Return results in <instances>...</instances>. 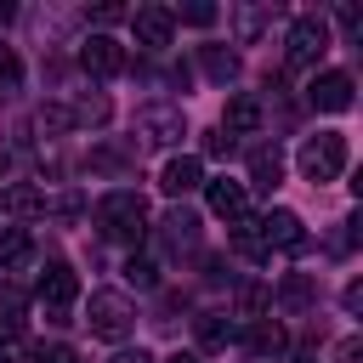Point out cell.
Masks as SVG:
<instances>
[{
  "label": "cell",
  "instance_id": "obj_1",
  "mask_svg": "<svg viewBox=\"0 0 363 363\" xmlns=\"http://www.w3.org/2000/svg\"><path fill=\"white\" fill-rule=\"evenodd\" d=\"M96 233L102 238H142L147 233V199L136 187H113L96 199Z\"/></svg>",
  "mask_w": 363,
  "mask_h": 363
},
{
  "label": "cell",
  "instance_id": "obj_2",
  "mask_svg": "<svg viewBox=\"0 0 363 363\" xmlns=\"http://www.w3.org/2000/svg\"><path fill=\"white\" fill-rule=\"evenodd\" d=\"M295 164H301V176H306L312 187H329V182L346 170V136H340V130H318V136H306L301 153H295Z\"/></svg>",
  "mask_w": 363,
  "mask_h": 363
},
{
  "label": "cell",
  "instance_id": "obj_3",
  "mask_svg": "<svg viewBox=\"0 0 363 363\" xmlns=\"http://www.w3.org/2000/svg\"><path fill=\"white\" fill-rule=\"evenodd\" d=\"M85 323H91V335H102V340H125V335L136 329V306H130V295H119V289H91Z\"/></svg>",
  "mask_w": 363,
  "mask_h": 363
},
{
  "label": "cell",
  "instance_id": "obj_4",
  "mask_svg": "<svg viewBox=\"0 0 363 363\" xmlns=\"http://www.w3.org/2000/svg\"><path fill=\"white\" fill-rule=\"evenodd\" d=\"M34 295H40V306H45V318H51V323H68V301L79 295L74 267H68V261H45V267H40V278H34Z\"/></svg>",
  "mask_w": 363,
  "mask_h": 363
},
{
  "label": "cell",
  "instance_id": "obj_5",
  "mask_svg": "<svg viewBox=\"0 0 363 363\" xmlns=\"http://www.w3.org/2000/svg\"><path fill=\"white\" fill-rule=\"evenodd\" d=\"M329 51V23L323 17H295L289 23V40H284V62L289 68H318V57Z\"/></svg>",
  "mask_w": 363,
  "mask_h": 363
},
{
  "label": "cell",
  "instance_id": "obj_6",
  "mask_svg": "<svg viewBox=\"0 0 363 363\" xmlns=\"http://www.w3.org/2000/svg\"><path fill=\"white\" fill-rule=\"evenodd\" d=\"M136 136L153 142V147H176L187 136V119H182L176 102H147V108H136Z\"/></svg>",
  "mask_w": 363,
  "mask_h": 363
},
{
  "label": "cell",
  "instance_id": "obj_7",
  "mask_svg": "<svg viewBox=\"0 0 363 363\" xmlns=\"http://www.w3.org/2000/svg\"><path fill=\"white\" fill-rule=\"evenodd\" d=\"M255 238L267 244V255L272 250H306V227H301V216L295 210H267V216H255Z\"/></svg>",
  "mask_w": 363,
  "mask_h": 363
},
{
  "label": "cell",
  "instance_id": "obj_8",
  "mask_svg": "<svg viewBox=\"0 0 363 363\" xmlns=\"http://www.w3.org/2000/svg\"><path fill=\"white\" fill-rule=\"evenodd\" d=\"M352 74H340V68H323V74H312V85H306V102L318 108V113H346L352 108Z\"/></svg>",
  "mask_w": 363,
  "mask_h": 363
},
{
  "label": "cell",
  "instance_id": "obj_9",
  "mask_svg": "<svg viewBox=\"0 0 363 363\" xmlns=\"http://www.w3.org/2000/svg\"><path fill=\"white\" fill-rule=\"evenodd\" d=\"M130 34H136L142 51H164L170 34H176V17H170L164 6H136V11H130Z\"/></svg>",
  "mask_w": 363,
  "mask_h": 363
},
{
  "label": "cell",
  "instance_id": "obj_10",
  "mask_svg": "<svg viewBox=\"0 0 363 363\" xmlns=\"http://www.w3.org/2000/svg\"><path fill=\"white\" fill-rule=\"evenodd\" d=\"M79 68H85L91 79H113V74L125 68V45L108 40V34H91V40L79 45Z\"/></svg>",
  "mask_w": 363,
  "mask_h": 363
},
{
  "label": "cell",
  "instance_id": "obj_11",
  "mask_svg": "<svg viewBox=\"0 0 363 363\" xmlns=\"http://www.w3.org/2000/svg\"><path fill=\"white\" fill-rule=\"evenodd\" d=\"M238 340L255 352V363H278V357L289 352V335H284V323H272V318L244 323V329H238Z\"/></svg>",
  "mask_w": 363,
  "mask_h": 363
},
{
  "label": "cell",
  "instance_id": "obj_12",
  "mask_svg": "<svg viewBox=\"0 0 363 363\" xmlns=\"http://www.w3.org/2000/svg\"><path fill=\"white\" fill-rule=\"evenodd\" d=\"M204 199H210V210H216L221 221H244V216H250V187H244V182L216 176V182H204Z\"/></svg>",
  "mask_w": 363,
  "mask_h": 363
},
{
  "label": "cell",
  "instance_id": "obj_13",
  "mask_svg": "<svg viewBox=\"0 0 363 363\" xmlns=\"http://www.w3.org/2000/svg\"><path fill=\"white\" fill-rule=\"evenodd\" d=\"M159 238H164V250H170V255H187V250H199V216H193L187 204H176V210L159 221Z\"/></svg>",
  "mask_w": 363,
  "mask_h": 363
},
{
  "label": "cell",
  "instance_id": "obj_14",
  "mask_svg": "<svg viewBox=\"0 0 363 363\" xmlns=\"http://www.w3.org/2000/svg\"><path fill=\"white\" fill-rule=\"evenodd\" d=\"M159 187H164L170 199H187L193 187H204V164H199L193 153H176V159L159 170Z\"/></svg>",
  "mask_w": 363,
  "mask_h": 363
},
{
  "label": "cell",
  "instance_id": "obj_15",
  "mask_svg": "<svg viewBox=\"0 0 363 363\" xmlns=\"http://www.w3.org/2000/svg\"><path fill=\"white\" fill-rule=\"evenodd\" d=\"M261 96H250V91H238V96H227V113H221V130L227 136H250V130H261Z\"/></svg>",
  "mask_w": 363,
  "mask_h": 363
},
{
  "label": "cell",
  "instance_id": "obj_16",
  "mask_svg": "<svg viewBox=\"0 0 363 363\" xmlns=\"http://www.w3.org/2000/svg\"><path fill=\"white\" fill-rule=\"evenodd\" d=\"M278 182H284V153H278V142H255V147H250V187L272 193Z\"/></svg>",
  "mask_w": 363,
  "mask_h": 363
},
{
  "label": "cell",
  "instance_id": "obj_17",
  "mask_svg": "<svg viewBox=\"0 0 363 363\" xmlns=\"http://www.w3.org/2000/svg\"><path fill=\"white\" fill-rule=\"evenodd\" d=\"M193 335H199L204 352H227V346L238 340V323H233L227 312H199V318H193Z\"/></svg>",
  "mask_w": 363,
  "mask_h": 363
},
{
  "label": "cell",
  "instance_id": "obj_18",
  "mask_svg": "<svg viewBox=\"0 0 363 363\" xmlns=\"http://www.w3.org/2000/svg\"><path fill=\"white\" fill-rule=\"evenodd\" d=\"M267 23H272V11H267V6H255V0L233 6V34H238V45H255V40L267 34Z\"/></svg>",
  "mask_w": 363,
  "mask_h": 363
},
{
  "label": "cell",
  "instance_id": "obj_19",
  "mask_svg": "<svg viewBox=\"0 0 363 363\" xmlns=\"http://www.w3.org/2000/svg\"><path fill=\"white\" fill-rule=\"evenodd\" d=\"M312 301H318V278H312V272H284V284H278V306L306 312Z\"/></svg>",
  "mask_w": 363,
  "mask_h": 363
},
{
  "label": "cell",
  "instance_id": "obj_20",
  "mask_svg": "<svg viewBox=\"0 0 363 363\" xmlns=\"http://www.w3.org/2000/svg\"><path fill=\"white\" fill-rule=\"evenodd\" d=\"M199 68H204L216 85H233V79H238V51H227V45H199Z\"/></svg>",
  "mask_w": 363,
  "mask_h": 363
},
{
  "label": "cell",
  "instance_id": "obj_21",
  "mask_svg": "<svg viewBox=\"0 0 363 363\" xmlns=\"http://www.w3.org/2000/svg\"><path fill=\"white\" fill-rule=\"evenodd\" d=\"M0 210L6 216H40L45 210V193L28 187V182H11V187H0Z\"/></svg>",
  "mask_w": 363,
  "mask_h": 363
},
{
  "label": "cell",
  "instance_id": "obj_22",
  "mask_svg": "<svg viewBox=\"0 0 363 363\" xmlns=\"http://www.w3.org/2000/svg\"><path fill=\"white\" fill-rule=\"evenodd\" d=\"M23 289H11V284H0V340H17L23 335Z\"/></svg>",
  "mask_w": 363,
  "mask_h": 363
},
{
  "label": "cell",
  "instance_id": "obj_23",
  "mask_svg": "<svg viewBox=\"0 0 363 363\" xmlns=\"http://www.w3.org/2000/svg\"><path fill=\"white\" fill-rule=\"evenodd\" d=\"M23 261H28V233L23 227H0V267L17 272Z\"/></svg>",
  "mask_w": 363,
  "mask_h": 363
},
{
  "label": "cell",
  "instance_id": "obj_24",
  "mask_svg": "<svg viewBox=\"0 0 363 363\" xmlns=\"http://www.w3.org/2000/svg\"><path fill=\"white\" fill-rule=\"evenodd\" d=\"M68 119H74V125H102V119H108V96H102V91H85V96L68 108Z\"/></svg>",
  "mask_w": 363,
  "mask_h": 363
},
{
  "label": "cell",
  "instance_id": "obj_25",
  "mask_svg": "<svg viewBox=\"0 0 363 363\" xmlns=\"http://www.w3.org/2000/svg\"><path fill=\"white\" fill-rule=\"evenodd\" d=\"M125 278H130L136 289H159V267H153L147 255H130V261H125Z\"/></svg>",
  "mask_w": 363,
  "mask_h": 363
},
{
  "label": "cell",
  "instance_id": "obj_26",
  "mask_svg": "<svg viewBox=\"0 0 363 363\" xmlns=\"http://www.w3.org/2000/svg\"><path fill=\"white\" fill-rule=\"evenodd\" d=\"M267 301H272V289H267V284H244V289H238V312H244V318H261V312H267Z\"/></svg>",
  "mask_w": 363,
  "mask_h": 363
},
{
  "label": "cell",
  "instance_id": "obj_27",
  "mask_svg": "<svg viewBox=\"0 0 363 363\" xmlns=\"http://www.w3.org/2000/svg\"><path fill=\"white\" fill-rule=\"evenodd\" d=\"M17 79H23V62H17V51L0 40V91H17Z\"/></svg>",
  "mask_w": 363,
  "mask_h": 363
},
{
  "label": "cell",
  "instance_id": "obj_28",
  "mask_svg": "<svg viewBox=\"0 0 363 363\" xmlns=\"http://www.w3.org/2000/svg\"><path fill=\"white\" fill-rule=\"evenodd\" d=\"M170 17H182V23H187V28H210V23H216V17H221V11H216V6H204V0H199V6H182V11H170Z\"/></svg>",
  "mask_w": 363,
  "mask_h": 363
},
{
  "label": "cell",
  "instance_id": "obj_29",
  "mask_svg": "<svg viewBox=\"0 0 363 363\" xmlns=\"http://www.w3.org/2000/svg\"><path fill=\"white\" fill-rule=\"evenodd\" d=\"M40 130H74L68 108H62V102H45V108H40Z\"/></svg>",
  "mask_w": 363,
  "mask_h": 363
},
{
  "label": "cell",
  "instance_id": "obj_30",
  "mask_svg": "<svg viewBox=\"0 0 363 363\" xmlns=\"http://www.w3.org/2000/svg\"><path fill=\"white\" fill-rule=\"evenodd\" d=\"M34 363H79V352H74V346H40Z\"/></svg>",
  "mask_w": 363,
  "mask_h": 363
},
{
  "label": "cell",
  "instance_id": "obj_31",
  "mask_svg": "<svg viewBox=\"0 0 363 363\" xmlns=\"http://www.w3.org/2000/svg\"><path fill=\"white\" fill-rule=\"evenodd\" d=\"M335 363H363V340H357V335H346V340L335 346Z\"/></svg>",
  "mask_w": 363,
  "mask_h": 363
},
{
  "label": "cell",
  "instance_id": "obj_32",
  "mask_svg": "<svg viewBox=\"0 0 363 363\" xmlns=\"http://www.w3.org/2000/svg\"><path fill=\"white\" fill-rule=\"evenodd\" d=\"M204 153H210V159L233 153V136H227V130H210V136H204Z\"/></svg>",
  "mask_w": 363,
  "mask_h": 363
},
{
  "label": "cell",
  "instance_id": "obj_33",
  "mask_svg": "<svg viewBox=\"0 0 363 363\" xmlns=\"http://www.w3.org/2000/svg\"><path fill=\"white\" fill-rule=\"evenodd\" d=\"M119 17H125V6H96L91 11V23H119Z\"/></svg>",
  "mask_w": 363,
  "mask_h": 363
},
{
  "label": "cell",
  "instance_id": "obj_34",
  "mask_svg": "<svg viewBox=\"0 0 363 363\" xmlns=\"http://www.w3.org/2000/svg\"><path fill=\"white\" fill-rule=\"evenodd\" d=\"M346 312H363V284H346Z\"/></svg>",
  "mask_w": 363,
  "mask_h": 363
},
{
  "label": "cell",
  "instance_id": "obj_35",
  "mask_svg": "<svg viewBox=\"0 0 363 363\" xmlns=\"http://www.w3.org/2000/svg\"><path fill=\"white\" fill-rule=\"evenodd\" d=\"M108 363H153V357H147V352H142V346H136V352H113V357H108Z\"/></svg>",
  "mask_w": 363,
  "mask_h": 363
},
{
  "label": "cell",
  "instance_id": "obj_36",
  "mask_svg": "<svg viewBox=\"0 0 363 363\" xmlns=\"http://www.w3.org/2000/svg\"><path fill=\"white\" fill-rule=\"evenodd\" d=\"M11 17H17V6H11V0H0V28H6Z\"/></svg>",
  "mask_w": 363,
  "mask_h": 363
},
{
  "label": "cell",
  "instance_id": "obj_37",
  "mask_svg": "<svg viewBox=\"0 0 363 363\" xmlns=\"http://www.w3.org/2000/svg\"><path fill=\"white\" fill-rule=\"evenodd\" d=\"M170 363H204V357H199V352H176Z\"/></svg>",
  "mask_w": 363,
  "mask_h": 363
},
{
  "label": "cell",
  "instance_id": "obj_38",
  "mask_svg": "<svg viewBox=\"0 0 363 363\" xmlns=\"http://www.w3.org/2000/svg\"><path fill=\"white\" fill-rule=\"evenodd\" d=\"M289 363H318V357H312V352H295V357H289Z\"/></svg>",
  "mask_w": 363,
  "mask_h": 363
},
{
  "label": "cell",
  "instance_id": "obj_39",
  "mask_svg": "<svg viewBox=\"0 0 363 363\" xmlns=\"http://www.w3.org/2000/svg\"><path fill=\"white\" fill-rule=\"evenodd\" d=\"M0 176H6V153H0Z\"/></svg>",
  "mask_w": 363,
  "mask_h": 363
},
{
  "label": "cell",
  "instance_id": "obj_40",
  "mask_svg": "<svg viewBox=\"0 0 363 363\" xmlns=\"http://www.w3.org/2000/svg\"><path fill=\"white\" fill-rule=\"evenodd\" d=\"M0 363H11V357H6V352H0Z\"/></svg>",
  "mask_w": 363,
  "mask_h": 363
}]
</instances>
